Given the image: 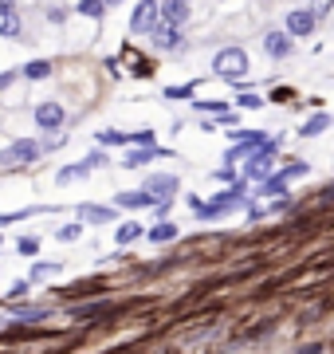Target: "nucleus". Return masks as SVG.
Instances as JSON below:
<instances>
[{
	"mask_svg": "<svg viewBox=\"0 0 334 354\" xmlns=\"http://www.w3.org/2000/svg\"><path fill=\"white\" fill-rule=\"evenodd\" d=\"M115 205H118V209H146V205H154V197H150L146 189H138V193H118Z\"/></svg>",
	"mask_w": 334,
	"mask_h": 354,
	"instance_id": "nucleus-13",
	"label": "nucleus"
},
{
	"mask_svg": "<svg viewBox=\"0 0 334 354\" xmlns=\"http://www.w3.org/2000/svg\"><path fill=\"white\" fill-rule=\"evenodd\" d=\"M24 75L28 79H48L52 75V64H48V59H32V64L24 67Z\"/></svg>",
	"mask_w": 334,
	"mask_h": 354,
	"instance_id": "nucleus-18",
	"label": "nucleus"
},
{
	"mask_svg": "<svg viewBox=\"0 0 334 354\" xmlns=\"http://www.w3.org/2000/svg\"><path fill=\"white\" fill-rule=\"evenodd\" d=\"M161 24H173V28H181L185 20H189V4L185 0H161Z\"/></svg>",
	"mask_w": 334,
	"mask_h": 354,
	"instance_id": "nucleus-10",
	"label": "nucleus"
},
{
	"mask_svg": "<svg viewBox=\"0 0 334 354\" xmlns=\"http://www.w3.org/2000/svg\"><path fill=\"white\" fill-rule=\"evenodd\" d=\"M283 32H287V36H311V32H315V12H311V8H291Z\"/></svg>",
	"mask_w": 334,
	"mask_h": 354,
	"instance_id": "nucleus-6",
	"label": "nucleus"
},
{
	"mask_svg": "<svg viewBox=\"0 0 334 354\" xmlns=\"http://www.w3.org/2000/svg\"><path fill=\"white\" fill-rule=\"evenodd\" d=\"M331 4H334V0H315V8H311V12H315V16H326V12H331Z\"/></svg>",
	"mask_w": 334,
	"mask_h": 354,
	"instance_id": "nucleus-30",
	"label": "nucleus"
},
{
	"mask_svg": "<svg viewBox=\"0 0 334 354\" xmlns=\"http://www.w3.org/2000/svg\"><path fill=\"white\" fill-rule=\"evenodd\" d=\"M130 142H134V146H141V150H146V146H154V134H150V130H138V134H130Z\"/></svg>",
	"mask_w": 334,
	"mask_h": 354,
	"instance_id": "nucleus-27",
	"label": "nucleus"
},
{
	"mask_svg": "<svg viewBox=\"0 0 334 354\" xmlns=\"http://www.w3.org/2000/svg\"><path fill=\"white\" fill-rule=\"evenodd\" d=\"M79 232H83V225H63V228H59V232H55V241L71 244V241H79Z\"/></svg>",
	"mask_w": 334,
	"mask_h": 354,
	"instance_id": "nucleus-23",
	"label": "nucleus"
},
{
	"mask_svg": "<svg viewBox=\"0 0 334 354\" xmlns=\"http://www.w3.org/2000/svg\"><path fill=\"white\" fill-rule=\"evenodd\" d=\"M20 252H24V256L39 252V241H32V236H24V241H20Z\"/></svg>",
	"mask_w": 334,
	"mask_h": 354,
	"instance_id": "nucleus-29",
	"label": "nucleus"
},
{
	"mask_svg": "<svg viewBox=\"0 0 334 354\" xmlns=\"http://www.w3.org/2000/svg\"><path fill=\"white\" fill-rule=\"evenodd\" d=\"M36 158H39V146L32 138H20L8 150H0V165H28V162H36Z\"/></svg>",
	"mask_w": 334,
	"mask_h": 354,
	"instance_id": "nucleus-3",
	"label": "nucleus"
},
{
	"mask_svg": "<svg viewBox=\"0 0 334 354\" xmlns=\"http://www.w3.org/2000/svg\"><path fill=\"white\" fill-rule=\"evenodd\" d=\"M157 153V146H146V150H134V153H126V165L134 169V165H146L150 158Z\"/></svg>",
	"mask_w": 334,
	"mask_h": 354,
	"instance_id": "nucleus-21",
	"label": "nucleus"
},
{
	"mask_svg": "<svg viewBox=\"0 0 334 354\" xmlns=\"http://www.w3.org/2000/svg\"><path fill=\"white\" fill-rule=\"evenodd\" d=\"M79 12L90 16V20H99V16L106 12V4H103V0H79Z\"/></svg>",
	"mask_w": 334,
	"mask_h": 354,
	"instance_id": "nucleus-20",
	"label": "nucleus"
},
{
	"mask_svg": "<svg viewBox=\"0 0 334 354\" xmlns=\"http://www.w3.org/2000/svg\"><path fill=\"white\" fill-rule=\"evenodd\" d=\"M99 146H130V134H122V130H103L99 134Z\"/></svg>",
	"mask_w": 334,
	"mask_h": 354,
	"instance_id": "nucleus-19",
	"label": "nucleus"
},
{
	"mask_svg": "<svg viewBox=\"0 0 334 354\" xmlns=\"http://www.w3.org/2000/svg\"><path fill=\"white\" fill-rule=\"evenodd\" d=\"M307 169H311L307 162H287L275 177H268V193L283 189V185H287V181H295V177H307Z\"/></svg>",
	"mask_w": 334,
	"mask_h": 354,
	"instance_id": "nucleus-9",
	"label": "nucleus"
},
{
	"mask_svg": "<svg viewBox=\"0 0 334 354\" xmlns=\"http://www.w3.org/2000/svg\"><path fill=\"white\" fill-rule=\"evenodd\" d=\"M193 91H197V83H185V87H169L166 95H169V99H189Z\"/></svg>",
	"mask_w": 334,
	"mask_h": 354,
	"instance_id": "nucleus-25",
	"label": "nucleus"
},
{
	"mask_svg": "<svg viewBox=\"0 0 334 354\" xmlns=\"http://www.w3.org/2000/svg\"><path fill=\"white\" fill-rule=\"evenodd\" d=\"M103 4H118V0H103Z\"/></svg>",
	"mask_w": 334,
	"mask_h": 354,
	"instance_id": "nucleus-34",
	"label": "nucleus"
},
{
	"mask_svg": "<svg viewBox=\"0 0 334 354\" xmlns=\"http://www.w3.org/2000/svg\"><path fill=\"white\" fill-rule=\"evenodd\" d=\"M154 44H157L161 51H181V28L161 24V20H157V28H154Z\"/></svg>",
	"mask_w": 334,
	"mask_h": 354,
	"instance_id": "nucleus-11",
	"label": "nucleus"
},
{
	"mask_svg": "<svg viewBox=\"0 0 334 354\" xmlns=\"http://www.w3.org/2000/svg\"><path fill=\"white\" fill-rule=\"evenodd\" d=\"M0 36H4V39H16V36H20V16H16V8L0 12Z\"/></svg>",
	"mask_w": 334,
	"mask_h": 354,
	"instance_id": "nucleus-14",
	"label": "nucleus"
},
{
	"mask_svg": "<svg viewBox=\"0 0 334 354\" xmlns=\"http://www.w3.org/2000/svg\"><path fill=\"white\" fill-rule=\"evenodd\" d=\"M83 216H87V221H99V225H103V221H110V209H99V205H87V209H83Z\"/></svg>",
	"mask_w": 334,
	"mask_h": 354,
	"instance_id": "nucleus-22",
	"label": "nucleus"
},
{
	"mask_svg": "<svg viewBox=\"0 0 334 354\" xmlns=\"http://www.w3.org/2000/svg\"><path fill=\"white\" fill-rule=\"evenodd\" d=\"M326 127H331V114H315L307 127H303V138H319V134H322Z\"/></svg>",
	"mask_w": 334,
	"mask_h": 354,
	"instance_id": "nucleus-16",
	"label": "nucleus"
},
{
	"mask_svg": "<svg viewBox=\"0 0 334 354\" xmlns=\"http://www.w3.org/2000/svg\"><path fill=\"white\" fill-rule=\"evenodd\" d=\"M115 236H118V244H134V241H141V236H146V228H141L138 221H130V225L118 228Z\"/></svg>",
	"mask_w": 334,
	"mask_h": 354,
	"instance_id": "nucleus-15",
	"label": "nucleus"
},
{
	"mask_svg": "<svg viewBox=\"0 0 334 354\" xmlns=\"http://www.w3.org/2000/svg\"><path fill=\"white\" fill-rule=\"evenodd\" d=\"M146 236L154 244H169V241H177V225L173 221H157L154 228H146Z\"/></svg>",
	"mask_w": 334,
	"mask_h": 354,
	"instance_id": "nucleus-12",
	"label": "nucleus"
},
{
	"mask_svg": "<svg viewBox=\"0 0 334 354\" xmlns=\"http://www.w3.org/2000/svg\"><path fill=\"white\" fill-rule=\"evenodd\" d=\"M213 71H217L220 79H244L248 75V55L240 48H224L213 59Z\"/></svg>",
	"mask_w": 334,
	"mask_h": 354,
	"instance_id": "nucleus-1",
	"label": "nucleus"
},
{
	"mask_svg": "<svg viewBox=\"0 0 334 354\" xmlns=\"http://www.w3.org/2000/svg\"><path fill=\"white\" fill-rule=\"evenodd\" d=\"M240 106H244V111H259V106H264V99H259V95H252V91H248V95H240Z\"/></svg>",
	"mask_w": 334,
	"mask_h": 354,
	"instance_id": "nucleus-24",
	"label": "nucleus"
},
{
	"mask_svg": "<svg viewBox=\"0 0 334 354\" xmlns=\"http://www.w3.org/2000/svg\"><path fill=\"white\" fill-rule=\"evenodd\" d=\"M83 165H87V169H95V165H106V153H103V150L87 153V162H83Z\"/></svg>",
	"mask_w": 334,
	"mask_h": 354,
	"instance_id": "nucleus-28",
	"label": "nucleus"
},
{
	"mask_svg": "<svg viewBox=\"0 0 334 354\" xmlns=\"http://www.w3.org/2000/svg\"><path fill=\"white\" fill-rule=\"evenodd\" d=\"M12 299H20V295H28V279H20V283H12V291H8Z\"/></svg>",
	"mask_w": 334,
	"mask_h": 354,
	"instance_id": "nucleus-31",
	"label": "nucleus"
},
{
	"mask_svg": "<svg viewBox=\"0 0 334 354\" xmlns=\"http://www.w3.org/2000/svg\"><path fill=\"white\" fill-rule=\"evenodd\" d=\"M87 174H90V169L79 162V165H67V169H59V174H55V181H59V185H67V181H79V177H87Z\"/></svg>",
	"mask_w": 334,
	"mask_h": 354,
	"instance_id": "nucleus-17",
	"label": "nucleus"
},
{
	"mask_svg": "<svg viewBox=\"0 0 334 354\" xmlns=\"http://www.w3.org/2000/svg\"><path fill=\"white\" fill-rule=\"evenodd\" d=\"M146 193L154 197V205H157V201H169V197L177 193V177H173V174H157V177H150V181H146Z\"/></svg>",
	"mask_w": 334,
	"mask_h": 354,
	"instance_id": "nucleus-7",
	"label": "nucleus"
},
{
	"mask_svg": "<svg viewBox=\"0 0 334 354\" xmlns=\"http://www.w3.org/2000/svg\"><path fill=\"white\" fill-rule=\"evenodd\" d=\"M12 79H16V71H4V75H0V91H4V87H12Z\"/></svg>",
	"mask_w": 334,
	"mask_h": 354,
	"instance_id": "nucleus-32",
	"label": "nucleus"
},
{
	"mask_svg": "<svg viewBox=\"0 0 334 354\" xmlns=\"http://www.w3.org/2000/svg\"><path fill=\"white\" fill-rule=\"evenodd\" d=\"M264 51H268L271 59H287V55L295 51V44H291L287 32H268V36H264Z\"/></svg>",
	"mask_w": 334,
	"mask_h": 354,
	"instance_id": "nucleus-8",
	"label": "nucleus"
},
{
	"mask_svg": "<svg viewBox=\"0 0 334 354\" xmlns=\"http://www.w3.org/2000/svg\"><path fill=\"white\" fill-rule=\"evenodd\" d=\"M331 197H334V185H331Z\"/></svg>",
	"mask_w": 334,
	"mask_h": 354,
	"instance_id": "nucleus-35",
	"label": "nucleus"
},
{
	"mask_svg": "<svg viewBox=\"0 0 334 354\" xmlns=\"http://www.w3.org/2000/svg\"><path fill=\"white\" fill-rule=\"evenodd\" d=\"M63 118H67L63 102H39L36 106V127L39 130H59L63 127Z\"/></svg>",
	"mask_w": 334,
	"mask_h": 354,
	"instance_id": "nucleus-5",
	"label": "nucleus"
},
{
	"mask_svg": "<svg viewBox=\"0 0 334 354\" xmlns=\"http://www.w3.org/2000/svg\"><path fill=\"white\" fill-rule=\"evenodd\" d=\"M193 106H201V111H208V114H213V111L224 114V102H220V99H201V102H193Z\"/></svg>",
	"mask_w": 334,
	"mask_h": 354,
	"instance_id": "nucleus-26",
	"label": "nucleus"
},
{
	"mask_svg": "<svg viewBox=\"0 0 334 354\" xmlns=\"http://www.w3.org/2000/svg\"><path fill=\"white\" fill-rule=\"evenodd\" d=\"M271 153H275V142H268V146L252 150V158H248V169H244L252 181H268V177H271Z\"/></svg>",
	"mask_w": 334,
	"mask_h": 354,
	"instance_id": "nucleus-4",
	"label": "nucleus"
},
{
	"mask_svg": "<svg viewBox=\"0 0 334 354\" xmlns=\"http://www.w3.org/2000/svg\"><path fill=\"white\" fill-rule=\"evenodd\" d=\"M157 8H161L157 0H141L138 8H134V16H130V32H134V36H141V32H154L157 20H161V12H157Z\"/></svg>",
	"mask_w": 334,
	"mask_h": 354,
	"instance_id": "nucleus-2",
	"label": "nucleus"
},
{
	"mask_svg": "<svg viewBox=\"0 0 334 354\" xmlns=\"http://www.w3.org/2000/svg\"><path fill=\"white\" fill-rule=\"evenodd\" d=\"M12 8V0H0V12H8Z\"/></svg>",
	"mask_w": 334,
	"mask_h": 354,
	"instance_id": "nucleus-33",
	"label": "nucleus"
}]
</instances>
